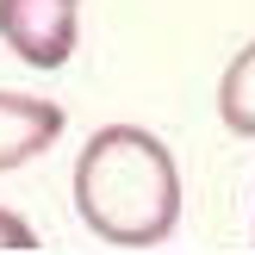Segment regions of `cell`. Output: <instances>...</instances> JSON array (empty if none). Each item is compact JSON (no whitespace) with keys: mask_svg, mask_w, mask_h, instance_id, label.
Masks as SVG:
<instances>
[{"mask_svg":"<svg viewBox=\"0 0 255 255\" xmlns=\"http://www.w3.org/2000/svg\"><path fill=\"white\" fill-rule=\"evenodd\" d=\"M75 206L100 243L149 249L181 218V174L174 156L137 125H106L87 137L75 162Z\"/></svg>","mask_w":255,"mask_h":255,"instance_id":"obj_1","label":"cell"},{"mask_svg":"<svg viewBox=\"0 0 255 255\" xmlns=\"http://www.w3.org/2000/svg\"><path fill=\"white\" fill-rule=\"evenodd\" d=\"M81 0H0V44L31 69H62L75 56Z\"/></svg>","mask_w":255,"mask_h":255,"instance_id":"obj_2","label":"cell"},{"mask_svg":"<svg viewBox=\"0 0 255 255\" xmlns=\"http://www.w3.org/2000/svg\"><path fill=\"white\" fill-rule=\"evenodd\" d=\"M56 137H62V106L37 94H0V174L44 156Z\"/></svg>","mask_w":255,"mask_h":255,"instance_id":"obj_3","label":"cell"},{"mask_svg":"<svg viewBox=\"0 0 255 255\" xmlns=\"http://www.w3.org/2000/svg\"><path fill=\"white\" fill-rule=\"evenodd\" d=\"M218 112H224V125H231L237 137H255V37L237 50L231 69H224V81H218Z\"/></svg>","mask_w":255,"mask_h":255,"instance_id":"obj_4","label":"cell"},{"mask_svg":"<svg viewBox=\"0 0 255 255\" xmlns=\"http://www.w3.org/2000/svg\"><path fill=\"white\" fill-rule=\"evenodd\" d=\"M0 249H37V231L12 212H0Z\"/></svg>","mask_w":255,"mask_h":255,"instance_id":"obj_5","label":"cell"}]
</instances>
